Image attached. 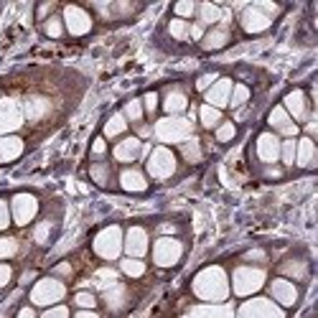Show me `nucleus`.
<instances>
[{"label": "nucleus", "mask_w": 318, "mask_h": 318, "mask_svg": "<svg viewBox=\"0 0 318 318\" xmlns=\"http://www.w3.org/2000/svg\"><path fill=\"white\" fill-rule=\"evenodd\" d=\"M229 89H232V84L227 82V79H222L211 92H209V102H214V104H227V97H229Z\"/></svg>", "instance_id": "4468645a"}, {"label": "nucleus", "mask_w": 318, "mask_h": 318, "mask_svg": "<svg viewBox=\"0 0 318 318\" xmlns=\"http://www.w3.org/2000/svg\"><path fill=\"white\" fill-rule=\"evenodd\" d=\"M18 318H36V313H33V310H28V308H23Z\"/></svg>", "instance_id": "f704fd0d"}, {"label": "nucleus", "mask_w": 318, "mask_h": 318, "mask_svg": "<svg viewBox=\"0 0 318 318\" xmlns=\"http://www.w3.org/2000/svg\"><path fill=\"white\" fill-rule=\"evenodd\" d=\"M77 318H97L94 313H82V315H77Z\"/></svg>", "instance_id": "4c0bfd02"}, {"label": "nucleus", "mask_w": 318, "mask_h": 318, "mask_svg": "<svg viewBox=\"0 0 318 318\" xmlns=\"http://www.w3.org/2000/svg\"><path fill=\"white\" fill-rule=\"evenodd\" d=\"M127 252L135 254V257H140L145 252V232L143 229H130V234H127Z\"/></svg>", "instance_id": "6e6552de"}, {"label": "nucleus", "mask_w": 318, "mask_h": 318, "mask_svg": "<svg viewBox=\"0 0 318 318\" xmlns=\"http://www.w3.org/2000/svg\"><path fill=\"white\" fill-rule=\"evenodd\" d=\"M183 107H186L183 94H168V102H166V110H168V112H178V110H183Z\"/></svg>", "instance_id": "aec40b11"}, {"label": "nucleus", "mask_w": 318, "mask_h": 318, "mask_svg": "<svg viewBox=\"0 0 318 318\" xmlns=\"http://www.w3.org/2000/svg\"><path fill=\"white\" fill-rule=\"evenodd\" d=\"M122 186L127 191H145V178L138 171H125L122 173Z\"/></svg>", "instance_id": "f8f14e48"}, {"label": "nucleus", "mask_w": 318, "mask_h": 318, "mask_svg": "<svg viewBox=\"0 0 318 318\" xmlns=\"http://www.w3.org/2000/svg\"><path fill=\"white\" fill-rule=\"evenodd\" d=\"M270 125L273 127H278V130L280 133H285V135H295V130H298V127L288 120V115H285V110H273V115H270Z\"/></svg>", "instance_id": "423d86ee"}, {"label": "nucleus", "mask_w": 318, "mask_h": 318, "mask_svg": "<svg viewBox=\"0 0 318 318\" xmlns=\"http://www.w3.org/2000/svg\"><path fill=\"white\" fill-rule=\"evenodd\" d=\"M232 135H234V125H232V122L222 125V127H219V133H217V138H219V140H229Z\"/></svg>", "instance_id": "393cba45"}, {"label": "nucleus", "mask_w": 318, "mask_h": 318, "mask_svg": "<svg viewBox=\"0 0 318 318\" xmlns=\"http://www.w3.org/2000/svg\"><path fill=\"white\" fill-rule=\"evenodd\" d=\"M46 33L48 36H61V23H59V18H48V23H46Z\"/></svg>", "instance_id": "b1692460"}, {"label": "nucleus", "mask_w": 318, "mask_h": 318, "mask_svg": "<svg viewBox=\"0 0 318 318\" xmlns=\"http://www.w3.org/2000/svg\"><path fill=\"white\" fill-rule=\"evenodd\" d=\"M201 120H204V125H206V127H214V125L219 122V110L204 107V110H201Z\"/></svg>", "instance_id": "4be33fe9"}, {"label": "nucleus", "mask_w": 318, "mask_h": 318, "mask_svg": "<svg viewBox=\"0 0 318 318\" xmlns=\"http://www.w3.org/2000/svg\"><path fill=\"white\" fill-rule=\"evenodd\" d=\"M21 153V140L11 138V140H0V161H6V158H13Z\"/></svg>", "instance_id": "f3484780"}, {"label": "nucleus", "mask_w": 318, "mask_h": 318, "mask_svg": "<svg viewBox=\"0 0 318 318\" xmlns=\"http://www.w3.org/2000/svg\"><path fill=\"white\" fill-rule=\"evenodd\" d=\"M260 158L262 161H275L278 158V140L273 135H262L260 138Z\"/></svg>", "instance_id": "9d476101"}, {"label": "nucleus", "mask_w": 318, "mask_h": 318, "mask_svg": "<svg viewBox=\"0 0 318 318\" xmlns=\"http://www.w3.org/2000/svg\"><path fill=\"white\" fill-rule=\"evenodd\" d=\"M171 33L178 36V38H183V36H186V23H183V21H173V23H171Z\"/></svg>", "instance_id": "bb28decb"}, {"label": "nucleus", "mask_w": 318, "mask_h": 318, "mask_svg": "<svg viewBox=\"0 0 318 318\" xmlns=\"http://www.w3.org/2000/svg\"><path fill=\"white\" fill-rule=\"evenodd\" d=\"M16 219L21 222V224H26L33 214H36V199H31V196H18L16 199Z\"/></svg>", "instance_id": "39448f33"}, {"label": "nucleus", "mask_w": 318, "mask_h": 318, "mask_svg": "<svg viewBox=\"0 0 318 318\" xmlns=\"http://www.w3.org/2000/svg\"><path fill=\"white\" fill-rule=\"evenodd\" d=\"M97 249L104 257H115L117 254V229H110L107 234H102L99 242H97Z\"/></svg>", "instance_id": "0eeeda50"}, {"label": "nucleus", "mask_w": 318, "mask_h": 318, "mask_svg": "<svg viewBox=\"0 0 318 318\" xmlns=\"http://www.w3.org/2000/svg\"><path fill=\"white\" fill-rule=\"evenodd\" d=\"M247 94H249V92H247L244 87H237V89H234V97H232V104H234V107L242 104V102L247 99Z\"/></svg>", "instance_id": "cd10ccee"}, {"label": "nucleus", "mask_w": 318, "mask_h": 318, "mask_svg": "<svg viewBox=\"0 0 318 318\" xmlns=\"http://www.w3.org/2000/svg\"><path fill=\"white\" fill-rule=\"evenodd\" d=\"M11 275V270L8 268H0V283H6V278Z\"/></svg>", "instance_id": "c9c22d12"}, {"label": "nucleus", "mask_w": 318, "mask_h": 318, "mask_svg": "<svg viewBox=\"0 0 318 318\" xmlns=\"http://www.w3.org/2000/svg\"><path fill=\"white\" fill-rule=\"evenodd\" d=\"M178 254H181V244L178 242H171V239H161L158 242V252H155V257L161 265H171L178 260Z\"/></svg>", "instance_id": "f257e3e1"}, {"label": "nucleus", "mask_w": 318, "mask_h": 318, "mask_svg": "<svg viewBox=\"0 0 318 318\" xmlns=\"http://www.w3.org/2000/svg\"><path fill=\"white\" fill-rule=\"evenodd\" d=\"M268 23H270V21H268L265 16H260L254 8L244 13V28H247V31H262V28H268Z\"/></svg>", "instance_id": "9b49d317"}, {"label": "nucleus", "mask_w": 318, "mask_h": 318, "mask_svg": "<svg viewBox=\"0 0 318 318\" xmlns=\"http://www.w3.org/2000/svg\"><path fill=\"white\" fill-rule=\"evenodd\" d=\"M92 153H94V155H102V153H104V140H102V138H97V140H94Z\"/></svg>", "instance_id": "72a5a7b5"}, {"label": "nucleus", "mask_w": 318, "mask_h": 318, "mask_svg": "<svg viewBox=\"0 0 318 318\" xmlns=\"http://www.w3.org/2000/svg\"><path fill=\"white\" fill-rule=\"evenodd\" d=\"M186 155H188V161H196L199 158V143L196 140H191V145H186Z\"/></svg>", "instance_id": "473e14b6"}, {"label": "nucleus", "mask_w": 318, "mask_h": 318, "mask_svg": "<svg viewBox=\"0 0 318 318\" xmlns=\"http://www.w3.org/2000/svg\"><path fill=\"white\" fill-rule=\"evenodd\" d=\"M273 295L280 298L285 305H290V303L295 300V288H293L290 283H285V280H275V283H273Z\"/></svg>", "instance_id": "1a4fd4ad"}, {"label": "nucleus", "mask_w": 318, "mask_h": 318, "mask_svg": "<svg viewBox=\"0 0 318 318\" xmlns=\"http://www.w3.org/2000/svg\"><path fill=\"white\" fill-rule=\"evenodd\" d=\"M43 318H69V310L67 308H54V310H46Z\"/></svg>", "instance_id": "7c9ffc66"}, {"label": "nucleus", "mask_w": 318, "mask_h": 318, "mask_svg": "<svg viewBox=\"0 0 318 318\" xmlns=\"http://www.w3.org/2000/svg\"><path fill=\"white\" fill-rule=\"evenodd\" d=\"M293 155H295V143L288 140V143L283 145V158H285V163H293Z\"/></svg>", "instance_id": "a878e982"}, {"label": "nucleus", "mask_w": 318, "mask_h": 318, "mask_svg": "<svg viewBox=\"0 0 318 318\" xmlns=\"http://www.w3.org/2000/svg\"><path fill=\"white\" fill-rule=\"evenodd\" d=\"M260 283H262V273L260 270H254V273H247V270H242L239 275H237V293H252L254 288H260Z\"/></svg>", "instance_id": "7ed1b4c3"}, {"label": "nucleus", "mask_w": 318, "mask_h": 318, "mask_svg": "<svg viewBox=\"0 0 318 318\" xmlns=\"http://www.w3.org/2000/svg\"><path fill=\"white\" fill-rule=\"evenodd\" d=\"M194 11H196L194 3H178V6H176V13H178V16H191Z\"/></svg>", "instance_id": "c756f323"}, {"label": "nucleus", "mask_w": 318, "mask_h": 318, "mask_svg": "<svg viewBox=\"0 0 318 318\" xmlns=\"http://www.w3.org/2000/svg\"><path fill=\"white\" fill-rule=\"evenodd\" d=\"M155 107H158V94H155V92L145 94V110H148V112H155Z\"/></svg>", "instance_id": "2f4dec72"}, {"label": "nucleus", "mask_w": 318, "mask_h": 318, "mask_svg": "<svg viewBox=\"0 0 318 318\" xmlns=\"http://www.w3.org/2000/svg\"><path fill=\"white\" fill-rule=\"evenodd\" d=\"M67 23H69V31L72 33H84L89 28V18L79 8H67Z\"/></svg>", "instance_id": "20e7f679"}, {"label": "nucleus", "mask_w": 318, "mask_h": 318, "mask_svg": "<svg viewBox=\"0 0 318 318\" xmlns=\"http://www.w3.org/2000/svg\"><path fill=\"white\" fill-rule=\"evenodd\" d=\"M173 171V155L168 150H155L153 161H150V173L153 176H168Z\"/></svg>", "instance_id": "f03ea898"}, {"label": "nucleus", "mask_w": 318, "mask_h": 318, "mask_svg": "<svg viewBox=\"0 0 318 318\" xmlns=\"http://www.w3.org/2000/svg\"><path fill=\"white\" fill-rule=\"evenodd\" d=\"M288 110L293 112V117H305V99H303V94L300 92H293V94H288Z\"/></svg>", "instance_id": "2eb2a0df"}, {"label": "nucleus", "mask_w": 318, "mask_h": 318, "mask_svg": "<svg viewBox=\"0 0 318 318\" xmlns=\"http://www.w3.org/2000/svg\"><path fill=\"white\" fill-rule=\"evenodd\" d=\"M201 18H204V23H214V21L219 18V8L204 3V6H201Z\"/></svg>", "instance_id": "412c9836"}, {"label": "nucleus", "mask_w": 318, "mask_h": 318, "mask_svg": "<svg viewBox=\"0 0 318 318\" xmlns=\"http://www.w3.org/2000/svg\"><path fill=\"white\" fill-rule=\"evenodd\" d=\"M77 303H79L82 308H92V305H94V295H89V293H79V295H77Z\"/></svg>", "instance_id": "c85d7f7f"}, {"label": "nucleus", "mask_w": 318, "mask_h": 318, "mask_svg": "<svg viewBox=\"0 0 318 318\" xmlns=\"http://www.w3.org/2000/svg\"><path fill=\"white\" fill-rule=\"evenodd\" d=\"M127 117H130V120H140V115H143V107H140V102L138 99H133L130 104H127Z\"/></svg>", "instance_id": "5701e85b"}, {"label": "nucleus", "mask_w": 318, "mask_h": 318, "mask_svg": "<svg viewBox=\"0 0 318 318\" xmlns=\"http://www.w3.org/2000/svg\"><path fill=\"white\" fill-rule=\"evenodd\" d=\"M138 150H140V140L130 138V140H122V143H120V148L115 150V155H117L120 161H127V158H135Z\"/></svg>", "instance_id": "ddd939ff"}, {"label": "nucleus", "mask_w": 318, "mask_h": 318, "mask_svg": "<svg viewBox=\"0 0 318 318\" xmlns=\"http://www.w3.org/2000/svg\"><path fill=\"white\" fill-rule=\"evenodd\" d=\"M227 38H229V33H227L224 28L211 31V33H206V38H204V48H222V46L227 43Z\"/></svg>", "instance_id": "dca6fc26"}, {"label": "nucleus", "mask_w": 318, "mask_h": 318, "mask_svg": "<svg viewBox=\"0 0 318 318\" xmlns=\"http://www.w3.org/2000/svg\"><path fill=\"white\" fill-rule=\"evenodd\" d=\"M125 130V120H122V115H115L110 122H107V127H104V133L112 138V135H120Z\"/></svg>", "instance_id": "6ab92c4d"}, {"label": "nucleus", "mask_w": 318, "mask_h": 318, "mask_svg": "<svg viewBox=\"0 0 318 318\" xmlns=\"http://www.w3.org/2000/svg\"><path fill=\"white\" fill-rule=\"evenodd\" d=\"M0 227H6V209L0 206Z\"/></svg>", "instance_id": "e433bc0d"}, {"label": "nucleus", "mask_w": 318, "mask_h": 318, "mask_svg": "<svg viewBox=\"0 0 318 318\" xmlns=\"http://www.w3.org/2000/svg\"><path fill=\"white\" fill-rule=\"evenodd\" d=\"M122 270H125L127 275H133V278H140V275L145 273V265H143L140 260H125V262H122Z\"/></svg>", "instance_id": "a211bd4d"}]
</instances>
